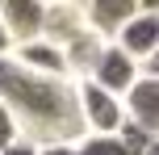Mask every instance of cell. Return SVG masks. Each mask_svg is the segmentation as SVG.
I'll list each match as a JSON object with an SVG mask.
<instances>
[{
	"mask_svg": "<svg viewBox=\"0 0 159 155\" xmlns=\"http://www.w3.org/2000/svg\"><path fill=\"white\" fill-rule=\"evenodd\" d=\"M0 109H8L17 134H25V143L34 139L38 147H75L88 130L71 80L38 75L13 59H0Z\"/></svg>",
	"mask_w": 159,
	"mask_h": 155,
	"instance_id": "1",
	"label": "cell"
},
{
	"mask_svg": "<svg viewBox=\"0 0 159 155\" xmlns=\"http://www.w3.org/2000/svg\"><path fill=\"white\" fill-rule=\"evenodd\" d=\"M80 92V113H84V126L92 134H117L126 126V109H121L117 97H109L105 88H96L92 80H80L75 84Z\"/></svg>",
	"mask_w": 159,
	"mask_h": 155,
	"instance_id": "2",
	"label": "cell"
},
{
	"mask_svg": "<svg viewBox=\"0 0 159 155\" xmlns=\"http://www.w3.org/2000/svg\"><path fill=\"white\" fill-rule=\"evenodd\" d=\"M138 75H143V67H138L121 46H113V42H109V46L101 50V59H96V67L88 71V80H92L96 88H105L109 97H117V101H121L130 88H134Z\"/></svg>",
	"mask_w": 159,
	"mask_h": 155,
	"instance_id": "3",
	"label": "cell"
},
{
	"mask_svg": "<svg viewBox=\"0 0 159 155\" xmlns=\"http://www.w3.org/2000/svg\"><path fill=\"white\" fill-rule=\"evenodd\" d=\"M88 34V17L84 4H42V42L67 50L75 38Z\"/></svg>",
	"mask_w": 159,
	"mask_h": 155,
	"instance_id": "4",
	"label": "cell"
},
{
	"mask_svg": "<svg viewBox=\"0 0 159 155\" xmlns=\"http://www.w3.org/2000/svg\"><path fill=\"white\" fill-rule=\"evenodd\" d=\"M113 46H121L134 63H147L159 50V8H138V13L121 25V34H117Z\"/></svg>",
	"mask_w": 159,
	"mask_h": 155,
	"instance_id": "5",
	"label": "cell"
},
{
	"mask_svg": "<svg viewBox=\"0 0 159 155\" xmlns=\"http://www.w3.org/2000/svg\"><path fill=\"white\" fill-rule=\"evenodd\" d=\"M121 109H126L130 126H138L143 134L159 139V80L155 75H138L134 88H130L126 101H121Z\"/></svg>",
	"mask_w": 159,
	"mask_h": 155,
	"instance_id": "6",
	"label": "cell"
},
{
	"mask_svg": "<svg viewBox=\"0 0 159 155\" xmlns=\"http://www.w3.org/2000/svg\"><path fill=\"white\" fill-rule=\"evenodd\" d=\"M0 25L13 38V46L42 38V4L38 0H4L0 4Z\"/></svg>",
	"mask_w": 159,
	"mask_h": 155,
	"instance_id": "7",
	"label": "cell"
},
{
	"mask_svg": "<svg viewBox=\"0 0 159 155\" xmlns=\"http://www.w3.org/2000/svg\"><path fill=\"white\" fill-rule=\"evenodd\" d=\"M13 63L30 67V71H38V75H59V80H67V59H63V50L50 46V42H42V38L13 46Z\"/></svg>",
	"mask_w": 159,
	"mask_h": 155,
	"instance_id": "8",
	"label": "cell"
},
{
	"mask_svg": "<svg viewBox=\"0 0 159 155\" xmlns=\"http://www.w3.org/2000/svg\"><path fill=\"white\" fill-rule=\"evenodd\" d=\"M138 8L143 4H134V0H96V4L84 8V17H88V30H92L96 38H109V34L117 38L121 25H126Z\"/></svg>",
	"mask_w": 159,
	"mask_h": 155,
	"instance_id": "9",
	"label": "cell"
},
{
	"mask_svg": "<svg viewBox=\"0 0 159 155\" xmlns=\"http://www.w3.org/2000/svg\"><path fill=\"white\" fill-rule=\"evenodd\" d=\"M75 155H126L117 134H88L75 143Z\"/></svg>",
	"mask_w": 159,
	"mask_h": 155,
	"instance_id": "10",
	"label": "cell"
},
{
	"mask_svg": "<svg viewBox=\"0 0 159 155\" xmlns=\"http://www.w3.org/2000/svg\"><path fill=\"white\" fill-rule=\"evenodd\" d=\"M17 139H21V134H17V122L8 117V109H0V151H4V147H13Z\"/></svg>",
	"mask_w": 159,
	"mask_h": 155,
	"instance_id": "11",
	"label": "cell"
},
{
	"mask_svg": "<svg viewBox=\"0 0 159 155\" xmlns=\"http://www.w3.org/2000/svg\"><path fill=\"white\" fill-rule=\"evenodd\" d=\"M0 155H38V147H34V143H25V139H17L13 147H4Z\"/></svg>",
	"mask_w": 159,
	"mask_h": 155,
	"instance_id": "12",
	"label": "cell"
},
{
	"mask_svg": "<svg viewBox=\"0 0 159 155\" xmlns=\"http://www.w3.org/2000/svg\"><path fill=\"white\" fill-rule=\"evenodd\" d=\"M38 155H75V147H38Z\"/></svg>",
	"mask_w": 159,
	"mask_h": 155,
	"instance_id": "13",
	"label": "cell"
},
{
	"mask_svg": "<svg viewBox=\"0 0 159 155\" xmlns=\"http://www.w3.org/2000/svg\"><path fill=\"white\" fill-rule=\"evenodd\" d=\"M8 50H13V38H8L4 25H0V59H8Z\"/></svg>",
	"mask_w": 159,
	"mask_h": 155,
	"instance_id": "14",
	"label": "cell"
},
{
	"mask_svg": "<svg viewBox=\"0 0 159 155\" xmlns=\"http://www.w3.org/2000/svg\"><path fill=\"white\" fill-rule=\"evenodd\" d=\"M147 75H155V80H159V50H155L151 59H147Z\"/></svg>",
	"mask_w": 159,
	"mask_h": 155,
	"instance_id": "15",
	"label": "cell"
},
{
	"mask_svg": "<svg viewBox=\"0 0 159 155\" xmlns=\"http://www.w3.org/2000/svg\"><path fill=\"white\" fill-rule=\"evenodd\" d=\"M147 155H159V139H151V147H147Z\"/></svg>",
	"mask_w": 159,
	"mask_h": 155,
	"instance_id": "16",
	"label": "cell"
}]
</instances>
